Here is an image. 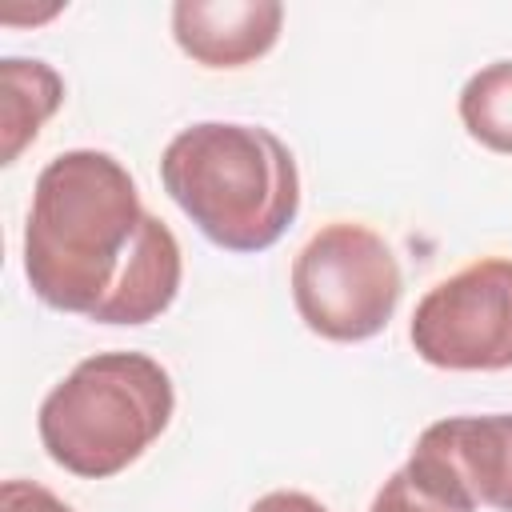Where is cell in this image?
Instances as JSON below:
<instances>
[{"instance_id":"cell-1","label":"cell","mask_w":512,"mask_h":512,"mask_svg":"<svg viewBox=\"0 0 512 512\" xmlns=\"http://www.w3.org/2000/svg\"><path fill=\"white\" fill-rule=\"evenodd\" d=\"M28 288L56 312L96 324H148L184 276L172 228L140 204L128 168L96 148L48 160L24 224Z\"/></svg>"},{"instance_id":"cell-4","label":"cell","mask_w":512,"mask_h":512,"mask_svg":"<svg viewBox=\"0 0 512 512\" xmlns=\"http://www.w3.org/2000/svg\"><path fill=\"white\" fill-rule=\"evenodd\" d=\"M400 264L368 224H324L292 260V304L300 320L336 344L376 336L400 304Z\"/></svg>"},{"instance_id":"cell-7","label":"cell","mask_w":512,"mask_h":512,"mask_svg":"<svg viewBox=\"0 0 512 512\" xmlns=\"http://www.w3.org/2000/svg\"><path fill=\"white\" fill-rule=\"evenodd\" d=\"M284 24L276 0H180L172 4V36L184 56L204 68H244L260 60Z\"/></svg>"},{"instance_id":"cell-2","label":"cell","mask_w":512,"mask_h":512,"mask_svg":"<svg viewBox=\"0 0 512 512\" xmlns=\"http://www.w3.org/2000/svg\"><path fill=\"white\" fill-rule=\"evenodd\" d=\"M164 192L224 252L272 248L300 212V172L288 144L260 124L204 120L176 132L160 156Z\"/></svg>"},{"instance_id":"cell-8","label":"cell","mask_w":512,"mask_h":512,"mask_svg":"<svg viewBox=\"0 0 512 512\" xmlns=\"http://www.w3.org/2000/svg\"><path fill=\"white\" fill-rule=\"evenodd\" d=\"M0 132H4V164H12L44 128V120L64 100V80L44 60L8 56L0 60Z\"/></svg>"},{"instance_id":"cell-5","label":"cell","mask_w":512,"mask_h":512,"mask_svg":"<svg viewBox=\"0 0 512 512\" xmlns=\"http://www.w3.org/2000/svg\"><path fill=\"white\" fill-rule=\"evenodd\" d=\"M408 340L432 368H512V260L484 256L428 288L412 312Z\"/></svg>"},{"instance_id":"cell-9","label":"cell","mask_w":512,"mask_h":512,"mask_svg":"<svg viewBox=\"0 0 512 512\" xmlns=\"http://www.w3.org/2000/svg\"><path fill=\"white\" fill-rule=\"evenodd\" d=\"M460 120L472 140L512 156V60L480 68L460 88Z\"/></svg>"},{"instance_id":"cell-11","label":"cell","mask_w":512,"mask_h":512,"mask_svg":"<svg viewBox=\"0 0 512 512\" xmlns=\"http://www.w3.org/2000/svg\"><path fill=\"white\" fill-rule=\"evenodd\" d=\"M0 512H72L56 492L32 480H4L0 488Z\"/></svg>"},{"instance_id":"cell-3","label":"cell","mask_w":512,"mask_h":512,"mask_svg":"<svg viewBox=\"0 0 512 512\" xmlns=\"http://www.w3.org/2000/svg\"><path fill=\"white\" fill-rule=\"evenodd\" d=\"M172 376L144 352H96L80 360L40 404L44 452L72 476L108 480L124 472L168 428Z\"/></svg>"},{"instance_id":"cell-12","label":"cell","mask_w":512,"mask_h":512,"mask_svg":"<svg viewBox=\"0 0 512 512\" xmlns=\"http://www.w3.org/2000/svg\"><path fill=\"white\" fill-rule=\"evenodd\" d=\"M248 512H328L316 496H308V492H288V488H280V492H268V496H260Z\"/></svg>"},{"instance_id":"cell-10","label":"cell","mask_w":512,"mask_h":512,"mask_svg":"<svg viewBox=\"0 0 512 512\" xmlns=\"http://www.w3.org/2000/svg\"><path fill=\"white\" fill-rule=\"evenodd\" d=\"M368 512H460V508L444 504L440 496H432L428 488H420V484L400 468V472H392V476L384 480V488L376 492V500H372Z\"/></svg>"},{"instance_id":"cell-6","label":"cell","mask_w":512,"mask_h":512,"mask_svg":"<svg viewBox=\"0 0 512 512\" xmlns=\"http://www.w3.org/2000/svg\"><path fill=\"white\" fill-rule=\"evenodd\" d=\"M404 472L460 512H512V412L428 424Z\"/></svg>"}]
</instances>
